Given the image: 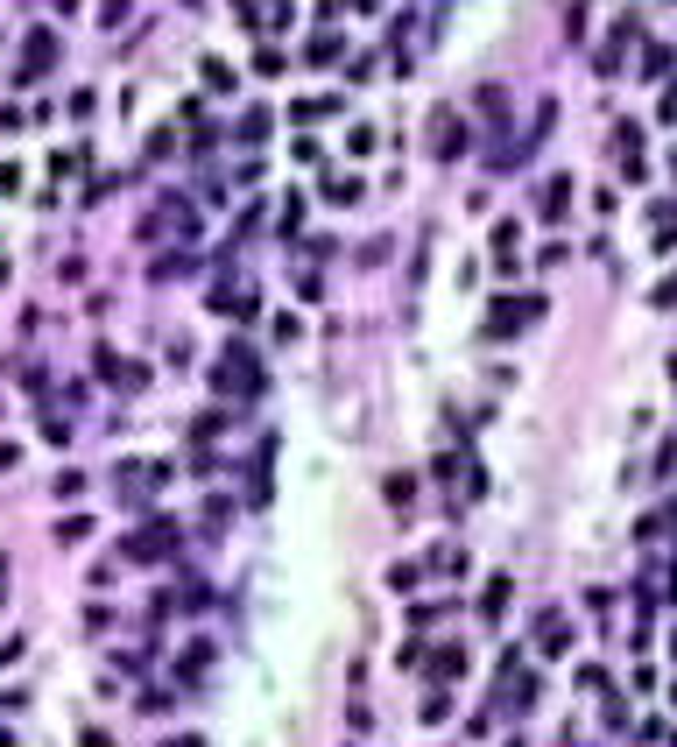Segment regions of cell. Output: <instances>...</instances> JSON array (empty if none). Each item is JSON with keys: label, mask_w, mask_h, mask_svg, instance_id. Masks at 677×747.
Masks as SVG:
<instances>
[{"label": "cell", "mask_w": 677, "mask_h": 747, "mask_svg": "<svg viewBox=\"0 0 677 747\" xmlns=\"http://www.w3.org/2000/svg\"><path fill=\"white\" fill-rule=\"evenodd\" d=\"M325 197H339V205H353V197H360V177H332V184H325Z\"/></svg>", "instance_id": "30bf717a"}, {"label": "cell", "mask_w": 677, "mask_h": 747, "mask_svg": "<svg viewBox=\"0 0 677 747\" xmlns=\"http://www.w3.org/2000/svg\"><path fill=\"white\" fill-rule=\"evenodd\" d=\"M99 21L113 28V21H127V0H99Z\"/></svg>", "instance_id": "8fae6325"}, {"label": "cell", "mask_w": 677, "mask_h": 747, "mask_svg": "<svg viewBox=\"0 0 677 747\" xmlns=\"http://www.w3.org/2000/svg\"><path fill=\"white\" fill-rule=\"evenodd\" d=\"M501 606H508V571H501V578H494V585H487L480 614H487V621H501Z\"/></svg>", "instance_id": "52a82bcc"}, {"label": "cell", "mask_w": 677, "mask_h": 747, "mask_svg": "<svg viewBox=\"0 0 677 747\" xmlns=\"http://www.w3.org/2000/svg\"><path fill=\"white\" fill-rule=\"evenodd\" d=\"M628 43H635V21H614V36H607V43H600V57H592V64H600V78H621Z\"/></svg>", "instance_id": "7a4b0ae2"}, {"label": "cell", "mask_w": 677, "mask_h": 747, "mask_svg": "<svg viewBox=\"0 0 677 747\" xmlns=\"http://www.w3.org/2000/svg\"><path fill=\"white\" fill-rule=\"evenodd\" d=\"M664 71H671V50H664V43H649V57H642V78H664Z\"/></svg>", "instance_id": "ba28073f"}, {"label": "cell", "mask_w": 677, "mask_h": 747, "mask_svg": "<svg viewBox=\"0 0 677 747\" xmlns=\"http://www.w3.org/2000/svg\"><path fill=\"white\" fill-rule=\"evenodd\" d=\"M657 303H677V276H664V289H657Z\"/></svg>", "instance_id": "7c38bea8"}, {"label": "cell", "mask_w": 677, "mask_h": 747, "mask_svg": "<svg viewBox=\"0 0 677 747\" xmlns=\"http://www.w3.org/2000/svg\"><path fill=\"white\" fill-rule=\"evenodd\" d=\"M565 642H572V621H565V614L551 606V614L536 621V649H544V655H558V649H565Z\"/></svg>", "instance_id": "5b68a950"}, {"label": "cell", "mask_w": 677, "mask_h": 747, "mask_svg": "<svg viewBox=\"0 0 677 747\" xmlns=\"http://www.w3.org/2000/svg\"><path fill=\"white\" fill-rule=\"evenodd\" d=\"M431 127H438V134H431V149H438V156H466V120H452V113H438Z\"/></svg>", "instance_id": "277c9868"}, {"label": "cell", "mask_w": 677, "mask_h": 747, "mask_svg": "<svg viewBox=\"0 0 677 747\" xmlns=\"http://www.w3.org/2000/svg\"><path fill=\"white\" fill-rule=\"evenodd\" d=\"M177 747H205V741H177Z\"/></svg>", "instance_id": "4fadbf2b"}, {"label": "cell", "mask_w": 677, "mask_h": 747, "mask_svg": "<svg viewBox=\"0 0 677 747\" xmlns=\"http://www.w3.org/2000/svg\"><path fill=\"white\" fill-rule=\"evenodd\" d=\"M212 381H219V395H254L262 388V367L247 360V346H226V360H219Z\"/></svg>", "instance_id": "6da1fadb"}, {"label": "cell", "mask_w": 677, "mask_h": 747, "mask_svg": "<svg viewBox=\"0 0 677 747\" xmlns=\"http://www.w3.org/2000/svg\"><path fill=\"white\" fill-rule=\"evenodd\" d=\"M50 57H57V36H50V28H36V36L21 43V78H43V71H50Z\"/></svg>", "instance_id": "3957f363"}, {"label": "cell", "mask_w": 677, "mask_h": 747, "mask_svg": "<svg viewBox=\"0 0 677 747\" xmlns=\"http://www.w3.org/2000/svg\"><path fill=\"white\" fill-rule=\"evenodd\" d=\"M565 197H572V190H565V177H551V190H544V219H558V212H565Z\"/></svg>", "instance_id": "9c48e42d"}, {"label": "cell", "mask_w": 677, "mask_h": 747, "mask_svg": "<svg viewBox=\"0 0 677 747\" xmlns=\"http://www.w3.org/2000/svg\"><path fill=\"white\" fill-rule=\"evenodd\" d=\"M177 536H170V522H156V529H141V536H127V558H163Z\"/></svg>", "instance_id": "8992f818"}]
</instances>
